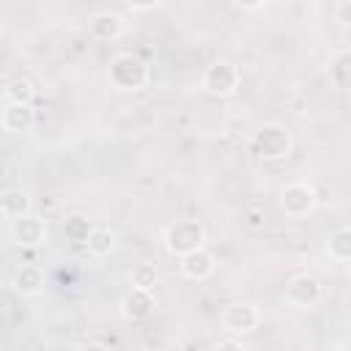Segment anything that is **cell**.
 Returning <instances> with one entry per match:
<instances>
[{
	"label": "cell",
	"mask_w": 351,
	"mask_h": 351,
	"mask_svg": "<svg viewBox=\"0 0 351 351\" xmlns=\"http://www.w3.org/2000/svg\"><path fill=\"white\" fill-rule=\"evenodd\" d=\"M148 80H151L148 63L132 52H118L107 63V82H110V88H115L121 93H134V90L145 88Z\"/></svg>",
	"instance_id": "1"
},
{
	"label": "cell",
	"mask_w": 351,
	"mask_h": 351,
	"mask_svg": "<svg viewBox=\"0 0 351 351\" xmlns=\"http://www.w3.org/2000/svg\"><path fill=\"white\" fill-rule=\"evenodd\" d=\"M250 148L258 159L263 162H274V159H285L293 148V137L288 132V126L282 123H263L252 140H250Z\"/></svg>",
	"instance_id": "2"
},
{
	"label": "cell",
	"mask_w": 351,
	"mask_h": 351,
	"mask_svg": "<svg viewBox=\"0 0 351 351\" xmlns=\"http://www.w3.org/2000/svg\"><path fill=\"white\" fill-rule=\"evenodd\" d=\"M165 247L170 255L184 258V255L206 247V228L197 219H176L165 228Z\"/></svg>",
	"instance_id": "3"
},
{
	"label": "cell",
	"mask_w": 351,
	"mask_h": 351,
	"mask_svg": "<svg viewBox=\"0 0 351 351\" xmlns=\"http://www.w3.org/2000/svg\"><path fill=\"white\" fill-rule=\"evenodd\" d=\"M239 82H241V71H239L230 60H214V63L203 71V80H200L203 90L211 93V96H219V99L236 93Z\"/></svg>",
	"instance_id": "4"
},
{
	"label": "cell",
	"mask_w": 351,
	"mask_h": 351,
	"mask_svg": "<svg viewBox=\"0 0 351 351\" xmlns=\"http://www.w3.org/2000/svg\"><path fill=\"white\" fill-rule=\"evenodd\" d=\"M315 203H318V195H315V189H313L310 184H304V181H291V184H285V186L280 189V208H282L288 217H293V219L313 214Z\"/></svg>",
	"instance_id": "5"
},
{
	"label": "cell",
	"mask_w": 351,
	"mask_h": 351,
	"mask_svg": "<svg viewBox=\"0 0 351 351\" xmlns=\"http://www.w3.org/2000/svg\"><path fill=\"white\" fill-rule=\"evenodd\" d=\"M321 296H324L321 280L315 274H307V271L291 277V282L285 285V299L291 304H296V307H304V310L307 307H315L321 302Z\"/></svg>",
	"instance_id": "6"
},
{
	"label": "cell",
	"mask_w": 351,
	"mask_h": 351,
	"mask_svg": "<svg viewBox=\"0 0 351 351\" xmlns=\"http://www.w3.org/2000/svg\"><path fill=\"white\" fill-rule=\"evenodd\" d=\"M261 324V310L252 302H233L222 310V326L230 335H250Z\"/></svg>",
	"instance_id": "7"
},
{
	"label": "cell",
	"mask_w": 351,
	"mask_h": 351,
	"mask_svg": "<svg viewBox=\"0 0 351 351\" xmlns=\"http://www.w3.org/2000/svg\"><path fill=\"white\" fill-rule=\"evenodd\" d=\"M8 236L16 247H41L47 241V225L41 217L27 214L16 222H8Z\"/></svg>",
	"instance_id": "8"
},
{
	"label": "cell",
	"mask_w": 351,
	"mask_h": 351,
	"mask_svg": "<svg viewBox=\"0 0 351 351\" xmlns=\"http://www.w3.org/2000/svg\"><path fill=\"white\" fill-rule=\"evenodd\" d=\"M156 307V296L154 291H143V288H129L121 299V315L132 324L145 321Z\"/></svg>",
	"instance_id": "9"
},
{
	"label": "cell",
	"mask_w": 351,
	"mask_h": 351,
	"mask_svg": "<svg viewBox=\"0 0 351 351\" xmlns=\"http://www.w3.org/2000/svg\"><path fill=\"white\" fill-rule=\"evenodd\" d=\"M178 269H181V274H184L186 280H197V282H200V280H208V277L214 274L217 258H214L206 247H200V250H195V252L178 258Z\"/></svg>",
	"instance_id": "10"
},
{
	"label": "cell",
	"mask_w": 351,
	"mask_h": 351,
	"mask_svg": "<svg viewBox=\"0 0 351 351\" xmlns=\"http://www.w3.org/2000/svg\"><path fill=\"white\" fill-rule=\"evenodd\" d=\"M44 282H47V277H44L41 266H36V263H22L11 274V288L19 296H36V293H41L44 291Z\"/></svg>",
	"instance_id": "11"
},
{
	"label": "cell",
	"mask_w": 351,
	"mask_h": 351,
	"mask_svg": "<svg viewBox=\"0 0 351 351\" xmlns=\"http://www.w3.org/2000/svg\"><path fill=\"white\" fill-rule=\"evenodd\" d=\"M0 123L8 134H27L36 123V112L30 104H5L0 112Z\"/></svg>",
	"instance_id": "12"
},
{
	"label": "cell",
	"mask_w": 351,
	"mask_h": 351,
	"mask_svg": "<svg viewBox=\"0 0 351 351\" xmlns=\"http://www.w3.org/2000/svg\"><path fill=\"white\" fill-rule=\"evenodd\" d=\"M123 27H126V22L115 11H99V14H93V19L88 25L90 36L99 38V41H115L123 33Z\"/></svg>",
	"instance_id": "13"
},
{
	"label": "cell",
	"mask_w": 351,
	"mask_h": 351,
	"mask_svg": "<svg viewBox=\"0 0 351 351\" xmlns=\"http://www.w3.org/2000/svg\"><path fill=\"white\" fill-rule=\"evenodd\" d=\"M30 208H33V200H30V195H27L25 189H5V192H3V200H0V214H3V219L16 222V219L27 217Z\"/></svg>",
	"instance_id": "14"
},
{
	"label": "cell",
	"mask_w": 351,
	"mask_h": 351,
	"mask_svg": "<svg viewBox=\"0 0 351 351\" xmlns=\"http://www.w3.org/2000/svg\"><path fill=\"white\" fill-rule=\"evenodd\" d=\"M329 80L337 90H348L351 93V47L348 49H337L329 58Z\"/></svg>",
	"instance_id": "15"
},
{
	"label": "cell",
	"mask_w": 351,
	"mask_h": 351,
	"mask_svg": "<svg viewBox=\"0 0 351 351\" xmlns=\"http://www.w3.org/2000/svg\"><path fill=\"white\" fill-rule=\"evenodd\" d=\"M85 247H88V252H90L93 258H107V255L115 250V233H112L110 228H104V225H93V230H90L88 241H85Z\"/></svg>",
	"instance_id": "16"
},
{
	"label": "cell",
	"mask_w": 351,
	"mask_h": 351,
	"mask_svg": "<svg viewBox=\"0 0 351 351\" xmlns=\"http://www.w3.org/2000/svg\"><path fill=\"white\" fill-rule=\"evenodd\" d=\"M159 280H162V271L154 266V263H134L132 269H129V282H132V288H143V291H154L156 285H159Z\"/></svg>",
	"instance_id": "17"
},
{
	"label": "cell",
	"mask_w": 351,
	"mask_h": 351,
	"mask_svg": "<svg viewBox=\"0 0 351 351\" xmlns=\"http://www.w3.org/2000/svg\"><path fill=\"white\" fill-rule=\"evenodd\" d=\"M326 255L332 261H340V263L351 261V228H337L326 239Z\"/></svg>",
	"instance_id": "18"
},
{
	"label": "cell",
	"mask_w": 351,
	"mask_h": 351,
	"mask_svg": "<svg viewBox=\"0 0 351 351\" xmlns=\"http://www.w3.org/2000/svg\"><path fill=\"white\" fill-rule=\"evenodd\" d=\"M90 230H93V225H90V219L85 214H69L63 219V236L71 244H85L88 236H90Z\"/></svg>",
	"instance_id": "19"
},
{
	"label": "cell",
	"mask_w": 351,
	"mask_h": 351,
	"mask_svg": "<svg viewBox=\"0 0 351 351\" xmlns=\"http://www.w3.org/2000/svg\"><path fill=\"white\" fill-rule=\"evenodd\" d=\"M33 82L30 80H25V77H16V80H11L5 88H3V99H5V104H30L33 101Z\"/></svg>",
	"instance_id": "20"
},
{
	"label": "cell",
	"mask_w": 351,
	"mask_h": 351,
	"mask_svg": "<svg viewBox=\"0 0 351 351\" xmlns=\"http://www.w3.org/2000/svg\"><path fill=\"white\" fill-rule=\"evenodd\" d=\"M335 19L343 25H351V0H340L335 5Z\"/></svg>",
	"instance_id": "21"
},
{
	"label": "cell",
	"mask_w": 351,
	"mask_h": 351,
	"mask_svg": "<svg viewBox=\"0 0 351 351\" xmlns=\"http://www.w3.org/2000/svg\"><path fill=\"white\" fill-rule=\"evenodd\" d=\"M214 351H244V346H241L236 337H225V340H219V343L214 346Z\"/></svg>",
	"instance_id": "22"
},
{
	"label": "cell",
	"mask_w": 351,
	"mask_h": 351,
	"mask_svg": "<svg viewBox=\"0 0 351 351\" xmlns=\"http://www.w3.org/2000/svg\"><path fill=\"white\" fill-rule=\"evenodd\" d=\"M159 3L151 0V3H129V11H154Z\"/></svg>",
	"instance_id": "23"
},
{
	"label": "cell",
	"mask_w": 351,
	"mask_h": 351,
	"mask_svg": "<svg viewBox=\"0 0 351 351\" xmlns=\"http://www.w3.org/2000/svg\"><path fill=\"white\" fill-rule=\"evenodd\" d=\"M236 8H241V11H255V8H263V0H255V3H233Z\"/></svg>",
	"instance_id": "24"
},
{
	"label": "cell",
	"mask_w": 351,
	"mask_h": 351,
	"mask_svg": "<svg viewBox=\"0 0 351 351\" xmlns=\"http://www.w3.org/2000/svg\"><path fill=\"white\" fill-rule=\"evenodd\" d=\"M247 225H250V228H261V225H263L261 214H258V211H250V214H247Z\"/></svg>",
	"instance_id": "25"
},
{
	"label": "cell",
	"mask_w": 351,
	"mask_h": 351,
	"mask_svg": "<svg viewBox=\"0 0 351 351\" xmlns=\"http://www.w3.org/2000/svg\"><path fill=\"white\" fill-rule=\"evenodd\" d=\"M77 351H110L107 346H101V343H82Z\"/></svg>",
	"instance_id": "26"
}]
</instances>
